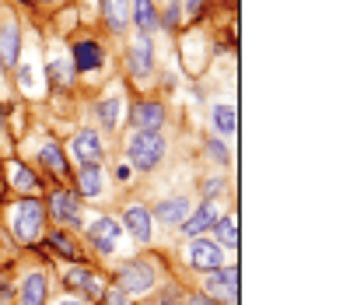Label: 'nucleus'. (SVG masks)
Wrapping results in <instances>:
<instances>
[{
	"label": "nucleus",
	"mask_w": 364,
	"mask_h": 305,
	"mask_svg": "<svg viewBox=\"0 0 364 305\" xmlns=\"http://www.w3.org/2000/svg\"><path fill=\"white\" fill-rule=\"evenodd\" d=\"M168 144L161 130H136L130 140H127V158H130V169H140V172H151L161 165Z\"/></svg>",
	"instance_id": "obj_1"
},
{
	"label": "nucleus",
	"mask_w": 364,
	"mask_h": 305,
	"mask_svg": "<svg viewBox=\"0 0 364 305\" xmlns=\"http://www.w3.org/2000/svg\"><path fill=\"white\" fill-rule=\"evenodd\" d=\"M43 218H46L43 204L32 200V197L11 204V211H7V224H11V232H14L18 242H32V239L43 232Z\"/></svg>",
	"instance_id": "obj_2"
},
{
	"label": "nucleus",
	"mask_w": 364,
	"mask_h": 305,
	"mask_svg": "<svg viewBox=\"0 0 364 305\" xmlns=\"http://www.w3.org/2000/svg\"><path fill=\"white\" fill-rule=\"evenodd\" d=\"M203 295H207L210 302H225V305L238 302V267L207 270V277H203Z\"/></svg>",
	"instance_id": "obj_3"
},
{
	"label": "nucleus",
	"mask_w": 364,
	"mask_h": 305,
	"mask_svg": "<svg viewBox=\"0 0 364 305\" xmlns=\"http://www.w3.org/2000/svg\"><path fill=\"white\" fill-rule=\"evenodd\" d=\"M154 281H158V274H154V267L147 260H130L119 267V277H116V288L119 291H127V295H140V291H151L154 288Z\"/></svg>",
	"instance_id": "obj_4"
},
{
	"label": "nucleus",
	"mask_w": 364,
	"mask_h": 305,
	"mask_svg": "<svg viewBox=\"0 0 364 305\" xmlns=\"http://www.w3.org/2000/svg\"><path fill=\"white\" fill-rule=\"evenodd\" d=\"M189 267H196V270H218V267H225V249L214 242V239H203V235H196L193 242H189Z\"/></svg>",
	"instance_id": "obj_5"
},
{
	"label": "nucleus",
	"mask_w": 364,
	"mask_h": 305,
	"mask_svg": "<svg viewBox=\"0 0 364 305\" xmlns=\"http://www.w3.org/2000/svg\"><path fill=\"white\" fill-rule=\"evenodd\" d=\"M49 218L56 221V224H70V228H77V224H81L77 197H74L70 190H53V197H49Z\"/></svg>",
	"instance_id": "obj_6"
},
{
	"label": "nucleus",
	"mask_w": 364,
	"mask_h": 305,
	"mask_svg": "<svg viewBox=\"0 0 364 305\" xmlns=\"http://www.w3.org/2000/svg\"><path fill=\"white\" fill-rule=\"evenodd\" d=\"M119 235H123L119 221L109 218V214H102V218L91 224V246H95L102 257H112V253H116V246H119Z\"/></svg>",
	"instance_id": "obj_7"
},
{
	"label": "nucleus",
	"mask_w": 364,
	"mask_h": 305,
	"mask_svg": "<svg viewBox=\"0 0 364 305\" xmlns=\"http://www.w3.org/2000/svg\"><path fill=\"white\" fill-rule=\"evenodd\" d=\"M151 67H154V53H151V39L147 36H136L130 49H127V71L134 74L136 81H147L151 78Z\"/></svg>",
	"instance_id": "obj_8"
},
{
	"label": "nucleus",
	"mask_w": 364,
	"mask_h": 305,
	"mask_svg": "<svg viewBox=\"0 0 364 305\" xmlns=\"http://www.w3.org/2000/svg\"><path fill=\"white\" fill-rule=\"evenodd\" d=\"M74 158H77L81 165H102V158H105L102 137L95 130H81L74 137Z\"/></svg>",
	"instance_id": "obj_9"
},
{
	"label": "nucleus",
	"mask_w": 364,
	"mask_h": 305,
	"mask_svg": "<svg viewBox=\"0 0 364 305\" xmlns=\"http://www.w3.org/2000/svg\"><path fill=\"white\" fill-rule=\"evenodd\" d=\"M218 218H221V214H218V207L207 200V204H200L196 211H189V218L182 221V235H186V239H196V235L210 232V228L218 224Z\"/></svg>",
	"instance_id": "obj_10"
},
{
	"label": "nucleus",
	"mask_w": 364,
	"mask_h": 305,
	"mask_svg": "<svg viewBox=\"0 0 364 305\" xmlns=\"http://www.w3.org/2000/svg\"><path fill=\"white\" fill-rule=\"evenodd\" d=\"M151 218H158L161 224H182V221L189 218V200L186 197H165V200H158L154 204V214Z\"/></svg>",
	"instance_id": "obj_11"
},
{
	"label": "nucleus",
	"mask_w": 364,
	"mask_h": 305,
	"mask_svg": "<svg viewBox=\"0 0 364 305\" xmlns=\"http://www.w3.org/2000/svg\"><path fill=\"white\" fill-rule=\"evenodd\" d=\"M130 123H134L136 130H161L165 105L161 102H140V105H134V113H130Z\"/></svg>",
	"instance_id": "obj_12"
},
{
	"label": "nucleus",
	"mask_w": 364,
	"mask_h": 305,
	"mask_svg": "<svg viewBox=\"0 0 364 305\" xmlns=\"http://www.w3.org/2000/svg\"><path fill=\"white\" fill-rule=\"evenodd\" d=\"M18 56H21V32L14 21H7V25H0V63L14 71Z\"/></svg>",
	"instance_id": "obj_13"
},
{
	"label": "nucleus",
	"mask_w": 364,
	"mask_h": 305,
	"mask_svg": "<svg viewBox=\"0 0 364 305\" xmlns=\"http://www.w3.org/2000/svg\"><path fill=\"white\" fill-rule=\"evenodd\" d=\"M123 221H127V232L134 235L136 242H151V211L144 207V204H130L127 211H123Z\"/></svg>",
	"instance_id": "obj_14"
},
{
	"label": "nucleus",
	"mask_w": 364,
	"mask_h": 305,
	"mask_svg": "<svg viewBox=\"0 0 364 305\" xmlns=\"http://www.w3.org/2000/svg\"><path fill=\"white\" fill-rule=\"evenodd\" d=\"M105 63V49L98 43H91V39H81V43H74V71H98Z\"/></svg>",
	"instance_id": "obj_15"
},
{
	"label": "nucleus",
	"mask_w": 364,
	"mask_h": 305,
	"mask_svg": "<svg viewBox=\"0 0 364 305\" xmlns=\"http://www.w3.org/2000/svg\"><path fill=\"white\" fill-rule=\"evenodd\" d=\"M134 25L140 29V36H151L161 25V14H158L154 0H134Z\"/></svg>",
	"instance_id": "obj_16"
},
{
	"label": "nucleus",
	"mask_w": 364,
	"mask_h": 305,
	"mask_svg": "<svg viewBox=\"0 0 364 305\" xmlns=\"http://www.w3.org/2000/svg\"><path fill=\"white\" fill-rule=\"evenodd\" d=\"M46 295H49V281H46V274H28L25 277V284H21V305H43Z\"/></svg>",
	"instance_id": "obj_17"
},
{
	"label": "nucleus",
	"mask_w": 364,
	"mask_h": 305,
	"mask_svg": "<svg viewBox=\"0 0 364 305\" xmlns=\"http://www.w3.org/2000/svg\"><path fill=\"white\" fill-rule=\"evenodd\" d=\"M102 186H105L102 165H81V172H77V193L81 197H98Z\"/></svg>",
	"instance_id": "obj_18"
},
{
	"label": "nucleus",
	"mask_w": 364,
	"mask_h": 305,
	"mask_svg": "<svg viewBox=\"0 0 364 305\" xmlns=\"http://www.w3.org/2000/svg\"><path fill=\"white\" fill-rule=\"evenodd\" d=\"M214 232H218V246H221V249H238V218H235V214L218 218Z\"/></svg>",
	"instance_id": "obj_19"
},
{
	"label": "nucleus",
	"mask_w": 364,
	"mask_h": 305,
	"mask_svg": "<svg viewBox=\"0 0 364 305\" xmlns=\"http://www.w3.org/2000/svg\"><path fill=\"white\" fill-rule=\"evenodd\" d=\"M39 162H43L53 175H60V179L70 172V169H67V158H63V151H60L56 144H43V148H39Z\"/></svg>",
	"instance_id": "obj_20"
},
{
	"label": "nucleus",
	"mask_w": 364,
	"mask_h": 305,
	"mask_svg": "<svg viewBox=\"0 0 364 305\" xmlns=\"http://www.w3.org/2000/svg\"><path fill=\"white\" fill-rule=\"evenodd\" d=\"M98 4H102L105 25H109L112 32H123V29H127V0H123V4H116V0H98Z\"/></svg>",
	"instance_id": "obj_21"
},
{
	"label": "nucleus",
	"mask_w": 364,
	"mask_h": 305,
	"mask_svg": "<svg viewBox=\"0 0 364 305\" xmlns=\"http://www.w3.org/2000/svg\"><path fill=\"white\" fill-rule=\"evenodd\" d=\"M119 109H123L119 98H102V102L95 105V116H98V123H102L105 130H112V127L119 123Z\"/></svg>",
	"instance_id": "obj_22"
},
{
	"label": "nucleus",
	"mask_w": 364,
	"mask_h": 305,
	"mask_svg": "<svg viewBox=\"0 0 364 305\" xmlns=\"http://www.w3.org/2000/svg\"><path fill=\"white\" fill-rule=\"evenodd\" d=\"M210 120H214V127L225 133V137H231V133L238 130V116H235V109H231V105H218V109L210 113Z\"/></svg>",
	"instance_id": "obj_23"
},
{
	"label": "nucleus",
	"mask_w": 364,
	"mask_h": 305,
	"mask_svg": "<svg viewBox=\"0 0 364 305\" xmlns=\"http://www.w3.org/2000/svg\"><path fill=\"white\" fill-rule=\"evenodd\" d=\"M46 74H49V81L60 88H70L74 85V67L67 63V60H53L49 67H46Z\"/></svg>",
	"instance_id": "obj_24"
},
{
	"label": "nucleus",
	"mask_w": 364,
	"mask_h": 305,
	"mask_svg": "<svg viewBox=\"0 0 364 305\" xmlns=\"http://www.w3.org/2000/svg\"><path fill=\"white\" fill-rule=\"evenodd\" d=\"M11 182H14V190H21V193H32V190H36V175L28 172L21 162H11Z\"/></svg>",
	"instance_id": "obj_25"
},
{
	"label": "nucleus",
	"mask_w": 364,
	"mask_h": 305,
	"mask_svg": "<svg viewBox=\"0 0 364 305\" xmlns=\"http://www.w3.org/2000/svg\"><path fill=\"white\" fill-rule=\"evenodd\" d=\"M88 277H91V270H85V267H67V274H63V284H67L70 291H85Z\"/></svg>",
	"instance_id": "obj_26"
},
{
	"label": "nucleus",
	"mask_w": 364,
	"mask_h": 305,
	"mask_svg": "<svg viewBox=\"0 0 364 305\" xmlns=\"http://www.w3.org/2000/svg\"><path fill=\"white\" fill-rule=\"evenodd\" d=\"M49 246H53V249H56L60 257H67V260H77V246H74V242H70L67 235L53 232V235H49Z\"/></svg>",
	"instance_id": "obj_27"
},
{
	"label": "nucleus",
	"mask_w": 364,
	"mask_h": 305,
	"mask_svg": "<svg viewBox=\"0 0 364 305\" xmlns=\"http://www.w3.org/2000/svg\"><path fill=\"white\" fill-rule=\"evenodd\" d=\"M207 155L218 162V165H228V148H225V140H218V137H210L207 140Z\"/></svg>",
	"instance_id": "obj_28"
},
{
	"label": "nucleus",
	"mask_w": 364,
	"mask_h": 305,
	"mask_svg": "<svg viewBox=\"0 0 364 305\" xmlns=\"http://www.w3.org/2000/svg\"><path fill=\"white\" fill-rule=\"evenodd\" d=\"M225 190H228V182H225V179H221V175H214V179H203V197H207V200H214V197H221Z\"/></svg>",
	"instance_id": "obj_29"
},
{
	"label": "nucleus",
	"mask_w": 364,
	"mask_h": 305,
	"mask_svg": "<svg viewBox=\"0 0 364 305\" xmlns=\"http://www.w3.org/2000/svg\"><path fill=\"white\" fill-rule=\"evenodd\" d=\"M85 295H88L91 302H102V295H105V284H102V277L98 274H91L88 284H85Z\"/></svg>",
	"instance_id": "obj_30"
},
{
	"label": "nucleus",
	"mask_w": 364,
	"mask_h": 305,
	"mask_svg": "<svg viewBox=\"0 0 364 305\" xmlns=\"http://www.w3.org/2000/svg\"><path fill=\"white\" fill-rule=\"evenodd\" d=\"M179 14H182V0H172V7L165 11V18H161V25H168V29H176V25H179Z\"/></svg>",
	"instance_id": "obj_31"
},
{
	"label": "nucleus",
	"mask_w": 364,
	"mask_h": 305,
	"mask_svg": "<svg viewBox=\"0 0 364 305\" xmlns=\"http://www.w3.org/2000/svg\"><path fill=\"white\" fill-rule=\"evenodd\" d=\"M18 81H21L25 91H32V88H36V74H32V67H18Z\"/></svg>",
	"instance_id": "obj_32"
},
{
	"label": "nucleus",
	"mask_w": 364,
	"mask_h": 305,
	"mask_svg": "<svg viewBox=\"0 0 364 305\" xmlns=\"http://www.w3.org/2000/svg\"><path fill=\"white\" fill-rule=\"evenodd\" d=\"M102 302L105 305H127V291L112 288V291H105V295H102Z\"/></svg>",
	"instance_id": "obj_33"
},
{
	"label": "nucleus",
	"mask_w": 364,
	"mask_h": 305,
	"mask_svg": "<svg viewBox=\"0 0 364 305\" xmlns=\"http://www.w3.org/2000/svg\"><path fill=\"white\" fill-rule=\"evenodd\" d=\"M186 305H218V302H210L203 291H196V295H189V299H186Z\"/></svg>",
	"instance_id": "obj_34"
},
{
	"label": "nucleus",
	"mask_w": 364,
	"mask_h": 305,
	"mask_svg": "<svg viewBox=\"0 0 364 305\" xmlns=\"http://www.w3.org/2000/svg\"><path fill=\"white\" fill-rule=\"evenodd\" d=\"M130 175H134V169H130L127 162H123V165L116 169V179H119V182H130Z\"/></svg>",
	"instance_id": "obj_35"
},
{
	"label": "nucleus",
	"mask_w": 364,
	"mask_h": 305,
	"mask_svg": "<svg viewBox=\"0 0 364 305\" xmlns=\"http://www.w3.org/2000/svg\"><path fill=\"white\" fill-rule=\"evenodd\" d=\"M200 4H203V0H186V14H196V11H200Z\"/></svg>",
	"instance_id": "obj_36"
},
{
	"label": "nucleus",
	"mask_w": 364,
	"mask_h": 305,
	"mask_svg": "<svg viewBox=\"0 0 364 305\" xmlns=\"http://www.w3.org/2000/svg\"><path fill=\"white\" fill-rule=\"evenodd\" d=\"M60 305H85V302H77V299H63Z\"/></svg>",
	"instance_id": "obj_37"
},
{
	"label": "nucleus",
	"mask_w": 364,
	"mask_h": 305,
	"mask_svg": "<svg viewBox=\"0 0 364 305\" xmlns=\"http://www.w3.org/2000/svg\"><path fill=\"white\" fill-rule=\"evenodd\" d=\"M0 127H4V109H0Z\"/></svg>",
	"instance_id": "obj_38"
}]
</instances>
